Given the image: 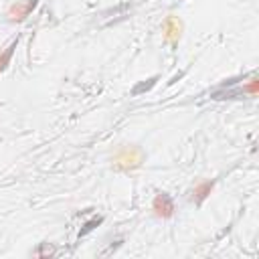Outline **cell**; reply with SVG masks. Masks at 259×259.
Wrapping results in <instances>:
<instances>
[{
	"label": "cell",
	"instance_id": "cell-2",
	"mask_svg": "<svg viewBox=\"0 0 259 259\" xmlns=\"http://www.w3.org/2000/svg\"><path fill=\"white\" fill-rule=\"evenodd\" d=\"M36 4H38V0H26V2H16V4H12L10 6V10H8V20L10 22H22L34 8H36Z\"/></svg>",
	"mask_w": 259,
	"mask_h": 259
},
{
	"label": "cell",
	"instance_id": "cell-3",
	"mask_svg": "<svg viewBox=\"0 0 259 259\" xmlns=\"http://www.w3.org/2000/svg\"><path fill=\"white\" fill-rule=\"evenodd\" d=\"M152 208H154V212H156L158 217H162V219H170V217L174 214V202H172L170 194H166V192H158V194H156V198H154V202H152Z\"/></svg>",
	"mask_w": 259,
	"mask_h": 259
},
{
	"label": "cell",
	"instance_id": "cell-4",
	"mask_svg": "<svg viewBox=\"0 0 259 259\" xmlns=\"http://www.w3.org/2000/svg\"><path fill=\"white\" fill-rule=\"evenodd\" d=\"M166 36H168L172 42H176V40L180 38V22H178L176 18H168V20H166Z\"/></svg>",
	"mask_w": 259,
	"mask_h": 259
},
{
	"label": "cell",
	"instance_id": "cell-6",
	"mask_svg": "<svg viewBox=\"0 0 259 259\" xmlns=\"http://www.w3.org/2000/svg\"><path fill=\"white\" fill-rule=\"evenodd\" d=\"M210 190H212V182H202V184H198L194 190H192V194H194V200L200 204L208 194H210Z\"/></svg>",
	"mask_w": 259,
	"mask_h": 259
},
{
	"label": "cell",
	"instance_id": "cell-5",
	"mask_svg": "<svg viewBox=\"0 0 259 259\" xmlns=\"http://www.w3.org/2000/svg\"><path fill=\"white\" fill-rule=\"evenodd\" d=\"M16 42H18V38H14V40L0 53V73L8 67V63H10V59H12V53H14V49H16Z\"/></svg>",
	"mask_w": 259,
	"mask_h": 259
},
{
	"label": "cell",
	"instance_id": "cell-7",
	"mask_svg": "<svg viewBox=\"0 0 259 259\" xmlns=\"http://www.w3.org/2000/svg\"><path fill=\"white\" fill-rule=\"evenodd\" d=\"M99 223H101V217H97V219H93V221H89V223L85 225V229L81 231V235H85V233H89V231H91V229H93L95 225H99Z\"/></svg>",
	"mask_w": 259,
	"mask_h": 259
},
{
	"label": "cell",
	"instance_id": "cell-1",
	"mask_svg": "<svg viewBox=\"0 0 259 259\" xmlns=\"http://www.w3.org/2000/svg\"><path fill=\"white\" fill-rule=\"evenodd\" d=\"M142 160H144V156H142V152L138 148L125 146V148L117 150V154L113 158V166L117 170H134V168H138L142 164Z\"/></svg>",
	"mask_w": 259,
	"mask_h": 259
}]
</instances>
